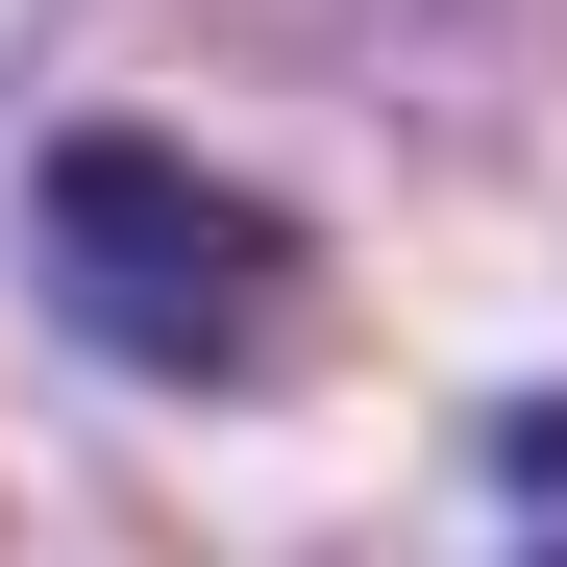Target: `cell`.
Segmentation results:
<instances>
[{
    "mask_svg": "<svg viewBox=\"0 0 567 567\" xmlns=\"http://www.w3.org/2000/svg\"><path fill=\"white\" fill-rule=\"evenodd\" d=\"M494 468H518V494L567 518V395H518V420H494Z\"/></svg>",
    "mask_w": 567,
    "mask_h": 567,
    "instance_id": "7a4b0ae2",
    "label": "cell"
},
{
    "mask_svg": "<svg viewBox=\"0 0 567 567\" xmlns=\"http://www.w3.org/2000/svg\"><path fill=\"white\" fill-rule=\"evenodd\" d=\"M25 271H50V321L148 370V395H271V370L321 346V247L247 198V173H198L173 124H74L25 173Z\"/></svg>",
    "mask_w": 567,
    "mask_h": 567,
    "instance_id": "6da1fadb",
    "label": "cell"
}]
</instances>
